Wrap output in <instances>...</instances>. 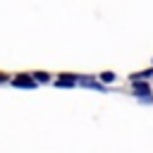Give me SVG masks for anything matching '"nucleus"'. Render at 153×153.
<instances>
[{"instance_id":"1","label":"nucleus","mask_w":153,"mask_h":153,"mask_svg":"<svg viewBox=\"0 0 153 153\" xmlns=\"http://www.w3.org/2000/svg\"><path fill=\"white\" fill-rule=\"evenodd\" d=\"M131 93H134L143 105H151V103H153V91H151L148 79H131Z\"/></svg>"},{"instance_id":"2","label":"nucleus","mask_w":153,"mask_h":153,"mask_svg":"<svg viewBox=\"0 0 153 153\" xmlns=\"http://www.w3.org/2000/svg\"><path fill=\"white\" fill-rule=\"evenodd\" d=\"M76 84L79 86H86V88H96V91H108L103 81L93 79V76H76Z\"/></svg>"},{"instance_id":"3","label":"nucleus","mask_w":153,"mask_h":153,"mask_svg":"<svg viewBox=\"0 0 153 153\" xmlns=\"http://www.w3.org/2000/svg\"><path fill=\"white\" fill-rule=\"evenodd\" d=\"M12 86H17V88H33L36 79H29L26 74H19L17 79H12Z\"/></svg>"},{"instance_id":"4","label":"nucleus","mask_w":153,"mask_h":153,"mask_svg":"<svg viewBox=\"0 0 153 153\" xmlns=\"http://www.w3.org/2000/svg\"><path fill=\"white\" fill-rule=\"evenodd\" d=\"M57 86H76V76L74 74H62V79L57 81Z\"/></svg>"},{"instance_id":"5","label":"nucleus","mask_w":153,"mask_h":153,"mask_svg":"<svg viewBox=\"0 0 153 153\" xmlns=\"http://www.w3.org/2000/svg\"><path fill=\"white\" fill-rule=\"evenodd\" d=\"M98 79H100L103 84H112V81L117 79V74H115V72H103V74H100Z\"/></svg>"},{"instance_id":"6","label":"nucleus","mask_w":153,"mask_h":153,"mask_svg":"<svg viewBox=\"0 0 153 153\" xmlns=\"http://www.w3.org/2000/svg\"><path fill=\"white\" fill-rule=\"evenodd\" d=\"M33 76H36V81H41V84H45V81H50V74H45V72H36Z\"/></svg>"}]
</instances>
